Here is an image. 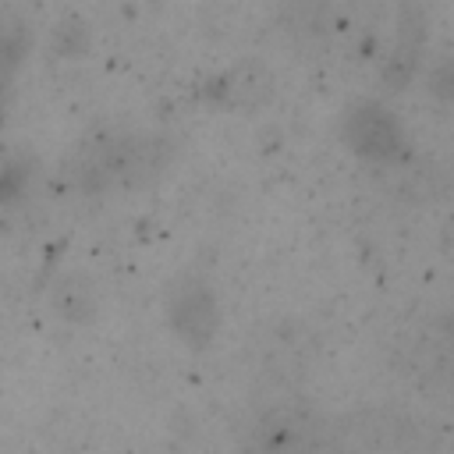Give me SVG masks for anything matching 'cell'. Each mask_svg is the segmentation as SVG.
Segmentation results:
<instances>
[{"mask_svg":"<svg viewBox=\"0 0 454 454\" xmlns=\"http://www.w3.org/2000/svg\"><path fill=\"white\" fill-rule=\"evenodd\" d=\"M167 316L174 333L192 348H206L220 323L216 298L202 280H177L167 298Z\"/></svg>","mask_w":454,"mask_h":454,"instance_id":"1","label":"cell"},{"mask_svg":"<svg viewBox=\"0 0 454 454\" xmlns=\"http://www.w3.org/2000/svg\"><path fill=\"white\" fill-rule=\"evenodd\" d=\"M348 138H351V145H355L362 156L387 160V156H394L397 145H401V128H397V121H394L383 106L365 103V106L351 110V117H348Z\"/></svg>","mask_w":454,"mask_h":454,"instance_id":"2","label":"cell"},{"mask_svg":"<svg viewBox=\"0 0 454 454\" xmlns=\"http://www.w3.org/2000/svg\"><path fill=\"white\" fill-rule=\"evenodd\" d=\"M167 163V142L156 135H131V138H114V181L121 184H138L153 177Z\"/></svg>","mask_w":454,"mask_h":454,"instance_id":"3","label":"cell"},{"mask_svg":"<svg viewBox=\"0 0 454 454\" xmlns=\"http://www.w3.org/2000/svg\"><path fill=\"white\" fill-rule=\"evenodd\" d=\"M67 177L85 192H99V188L114 184V138L82 145L67 160Z\"/></svg>","mask_w":454,"mask_h":454,"instance_id":"4","label":"cell"},{"mask_svg":"<svg viewBox=\"0 0 454 454\" xmlns=\"http://www.w3.org/2000/svg\"><path fill=\"white\" fill-rule=\"evenodd\" d=\"M270 89H273V78H270V71H266L262 64H255V60L238 64V67L223 78V99H227L234 110H252V106L266 103Z\"/></svg>","mask_w":454,"mask_h":454,"instance_id":"5","label":"cell"},{"mask_svg":"<svg viewBox=\"0 0 454 454\" xmlns=\"http://www.w3.org/2000/svg\"><path fill=\"white\" fill-rule=\"evenodd\" d=\"M50 305H53V312H57L60 319H67V323H89L92 312H96V291H92V284H89L85 277L67 273V277H60V280L53 284Z\"/></svg>","mask_w":454,"mask_h":454,"instance_id":"6","label":"cell"}]
</instances>
